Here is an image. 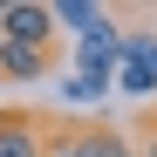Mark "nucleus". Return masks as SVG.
<instances>
[{"instance_id": "nucleus-7", "label": "nucleus", "mask_w": 157, "mask_h": 157, "mask_svg": "<svg viewBox=\"0 0 157 157\" xmlns=\"http://www.w3.org/2000/svg\"><path fill=\"white\" fill-rule=\"evenodd\" d=\"M150 157H157V137H150Z\"/></svg>"}, {"instance_id": "nucleus-4", "label": "nucleus", "mask_w": 157, "mask_h": 157, "mask_svg": "<svg viewBox=\"0 0 157 157\" xmlns=\"http://www.w3.org/2000/svg\"><path fill=\"white\" fill-rule=\"evenodd\" d=\"M0 68L14 82H41L48 75V48H21V41H0Z\"/></svg>"}, {"instance_id": "nucleus-6", "label": "nucleus", "mask_w": 157, "mask_h": 157, "mask_svg": "<svg viewBox=\"0 0 157 157\" xmlns=\"http://www.w3.org/2000/svg\"><path fill=\"white\" fill-rule=\"evenodd\" d=\"M130 157H150V150H130Z\"/></svg>"}, {"instance_id": "nucleus-5", "label": "nucleus", "mask_w": 157, "mask_h": 157, "mask_svg": "<svg viewBox=\"0 0 157 157\" xmlns=\"http://www.w3.org/2000/svg\"><path fill=\"white\" fill-rule=\"evenodd\" d=\"M0 157H41L34 123H21V116H7V123H0Z\"/></svg>"}, {"instance_id": "nucleus-3", "label": "nucleus", "mask_w": 157, "mask_h": 157, "mask_svg": "<svg viewBox=\"0 0 157 157\" xmlns=\"http://www.w3.org/2000/svg\"><path fill=\"white\" fill-rule=\"evenodd\" d=\"M48 157H130V137H116V130H89V137L55 144Z\"/></svg>"}, {"instance_id": "nucleus-2", "label": "nucleus", "mask_w": 157, "mask_h": 157, "mask_svg": "<svg viewBox=\"0 0 157 157\" xmlns=\"http://www.w3.org/2000/svg\"><path fill=\"white\" fill-rule=\"evenodd\" d=\"M0 41L48 48V41H55V7H34V0H28V7H21V0H14V7H0Z\"/></svg>"}, {"instance_id": "nucleus-1", "label": "nucleus", "mask_w": 157, "mask_h": 157, "mask_svg": "<svg viewBox=\"0 0 157 157\" xmlns=\"http://www.w3.org/2000/svg\"><path fill=\"white\" fill-rule=\"evenodd\" d=\"M116 82H123V96H157V34H130L123 41Z\"/></svg>"}]
</instances>
